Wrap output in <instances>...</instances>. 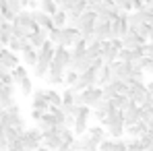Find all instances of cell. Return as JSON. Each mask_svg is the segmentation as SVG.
Masks as SVG:
<instances>
[{"label":"cell","mask_w":153,"mask_h":151,"mask_svg":"<svg viewBox=\"0 0 153 151\" xmlns=\"http://www.w3.org/2000/svg\"><path fill=\"white\" fill-rule=\"evenodd\" d=\"M120 42H122V48H128V50H137V48H141L147 39L145 37H141L139 33H134V31H130L128 29L126 33L120 37Z\"/></svg>","instance_id":"cell-13"},{"label":"cell","mask_w":153,"mask_h":151,"mask_svg":"<svg viewBox=\"0 0 153 151\" xmlns=\"http://www.w3.org/2000/svg\"><path fill=\"white\" fill-rule=\"evenodd\" d=\"M27 44H29V42H27V37H10V39H8V44H6V48H8L10 52H15V54H21Z\"/></svg>","instance_id":"cell-25"},{"label":"cell","mask_w":153,"mask_h":151,"mask_svg":"<svg viewBox=\"0 0 153 151\" xmlns=\"http://www.w3.org/2000/svg\"><path fill=\"white\" fill-rule=\"evenodd\" d=\"M112 106H114V108H116V110H124V108H126L128 103H130V100H128V95L126 93H120V95H114V97H112Z\"/></svg>","instance_id":"cell-31"},{"label":"cell","mask_w":153,"mask_h":151,"mask_svg":"<svg viewBox=\"0 0 153 151\" xmlns=\"http://www.w3.org/2000/svg\"><path fill=\"white\" fill-rule=\"evenodd\" d=\"M17 91L23 97H31V93H33V79L31 77H25L21 83H17Z\"/></svg>","instance_id":"cell-26"},{"label":"cell","mask_w":153,"mask_h":151,"mask_svg":"<svg viewBox=\"0 0 153 151\" xmlns=\"http://www.w3.org/2000/svg\"><path fill=\"white\" fill-rule=\"evenodd\" d=\"M35 151H50V149H46L44 145H39V147H37V149H35Z\"/></svg>","instance_id":"cell-49"},{"label":"cell","mask_w":153,"mask_h":151,"mask_svg":"<svg viewBox=\"0 0 153 151\" xmlns=\"http://www.w3.org/2000/svg\"><path fill=\"white\" fill-rule=\"evenodd\" d=\"M112 81V73H110V66L108 64H103L102 68L97 71V85L100 87H103V85H108Z\"/></svg>","instance_id":"cell-30"},{"label":"cell","mask_w":153,"mask_h":151,"mask_svg":"<svg viewBox=\"0 0 153 151\" xmlns=\"http://www.w3.org/2000/svg\"><path fill=\"white\" fill-rule=\"evenodd\" d=\"M17 85H0V108L6 110L17 103Z\"/></svg>","instance_id":"cell-9"},{"label":"cell","mask_w":153,"mask_h":151,"mask_svg":"<svg viewBox=\"0 0 153 151\" xmlns=\"http://www.w3.org/2000/svg\"><path fill=\"white\" fill-rule=\"evenodd\" d=\"M6 124L13 126V128H17L19 132H23V130L27 128L25 126V118L21 116V106H19V103L6 108Z\"/></svg>","instance_id":"cell-8"},{"label":"cell","mask_w":153,"mask_h":151,"mask_svg":"<svg viewBox=\"0 0 153 151\" xmlns=\"http://www.w3.org/2000/svg\"><path fill=\"white\" fill-rule=\"evenodd\" d=\"M141 50H143V56H153V42H145Z\"/></svg>","instance_id":"cell-41"},{"label":"cell","mask_w":153,"mask_h":151,"mask_svg":"<svg viewBox=\"0 0 153 151\" xmlns=\"http://www.w3.org/2000/svg\"><path fill=\"white\" fill-rule=\"evenodd\" d=\"M27 42L35 48V50H39L46 42H48V31L46 29H37V31H31L29 35H27Z\"/></svg>","instance_id":"cell-20"},{"label":"cell","mask_w":153,"mask_h":151,"mask_svg":"<svg viewBox=\"0 0 153 151\" xmlns=\"http://www.w3.org/2000/svg\"><path fill=\"white\" fill-rule=\"evenodd\" d=\"M126 141V151H145L139 139H124Z\"/></svg>","instance_id":"cell-39"},{"label":"cell","mask_w":153,"mask_h":151,"mask_svg":"<svg viewBox=\"0 0 153 151\" xmlns=\"http://www.w3.org/2000/svg\"><path fill=\"white\" fill-rule=\"evenodd\" d=\"M87 135H89V139L93 141V143H102L103 139H108V132H105V128L102 124H95V126H89L87 128Z\"/></svg>","instance_id":"cell-23"},{"label":"cell","mask_w":153,"mask_h":151,"mask_svg":"<svg viewBox=\"0 0 153 151\" xmlns=\"http://www.w3.org/2000/svg\"><path fill=\"white\" fill-rule=\"evenodd\" d=\"M13 23H17V25H21V27H25L29 33H31V31H37V29H39V27L35 25V21L31 19V13H29L27 8H23L21 13H17V15H15Z\"/></svg>","instance_id":"cell-15"},{"label":"cell","mask_w":153,"mask_h":151,"mask_svg":"<svg viewBox=\"0 0 153 151\" xmlns=\"http://www.w3.org/2000/svg\"><path fill=\"white\" fill-rule=\"evenodd\" d=\"M46 97H48V103H50V108H60L62 106V97H60V93L50 87V89H46Z\"/></svg>","instance_id":"cell-29"},{"label":"cell","mask_w":153,"mask_h":151,"mask_svg":"<svg viewBox=\"0 0 153 151\" xmlns=\"http://www.w3.org/2000/svg\"><path fill=\"white\" fill-rule=\"evenodd\" d=\"M103 97V91L100 85H93V87H85L83 91H79L75 95V103L76 106H87V108H95L97 101Z\"/></svg>","instance_id":"cell-2"},{"label":"cell","mask_w":153,"mask_h":151,"mask_svg":"<svg viewBox=\"0 0 153 151\" xmlns=\"http://www.w3.org/2000/svg\"><path fill=\"white\" fill-rule=\"evenodd\" d=\"M37 8L52 17V15L58 10V4H56V0H37Z\"/></svg>","instance_id":"cell-28"},{"label":"cell","mask_w":153,"mask_h":151,"mask_svg":"<svg viewBox=\"0 0 153 151\" xmlns=\"http://www.w3.org/2000/svg\"><path fill=\"white\" fill-rule=\"evenodd\" d=\"M79 39H81L79 29L68 27V25H64L62 29H60V46H64V48H73Z\"/></svg>","instance_id":"cell-10"},{"label":"cell","mask_w":153,"mask_h":151,"mask_svg":"<svg viewBox=\"0 0 153 151\" xmlns=\"http://www.w3.org/2000/svg\"><path fill=\"white\" fill-rule=\"evenodd\" d=\"M102 126L105 128L110 139H122L124 137V118H122V110H110V114L103 118Z\"/></svg>","instance_id":"cell-1"},{"label":"cell","mask_w":153,"mask_h":151,"mask_svg":"<svg viewBox=\"0 0 153 151\" xmlns=\"http://www.w3.org/2000/svg\"><path fill=\"white\" fill-rule=\"evenodd\" d=\"M48 39H50L54 46H60V29L58 27H50L48 29Z\"/></svg>","instance_id":"cell-38"},{"label":"cell","mask_w":153,"mask_h":151,"mask_svg":"<svg viewBox=\"0 0 153 151\" xmlns=\"http://www.w3.org/2000/svg\"><path fill=\"white\" fill-rule=\"evenodd\" d=\"M76 2L79 0H56V4H58V8L60 10H64V13H68V10H73L76 6Z\"/></svg>","instance_id":"cell-37"},{"label":"cell","mask_w":153,"mask_h":151,"mask_svg":"<svg viewBox=\"0 0 153 151\" xmlns=\"http://www.w3.org/2000/svg\"><path fill=\"white\" fill-rule=\"evenodd\" d=\"M0 126H2V128H6V110H0Z\"/></svg>","instance_id":"cell-45"},{"label":"cell","mask_w":153,"mask_h":151,"mask_svg":"<svg viewBox=\"0 0 153 151\" xmlns=\"http://www.w3.org/2000/svg\"><path fill=\"white\" fill-rule=\"evenodd\" d=\"M143 2H145V0H143Z\"/></svg>","instance_id":"cell-50"},{"label":"cell","mask_w":153,"mask_h":151,"mask_svg":"<svg viewBox=\"0 0 153 151\" xmlns=\"http://www.w3.org/2000/svg\"><path fill=\"white\" fill-rule=\"evenodd\" d=\"M0 64H2L6 71L15 68V66L19 64V54L10 52L8 48H2V50H0Z\"/></svg>","instance_id":"cell-18"},{"label":"cell","mask_w":153,"mask_h":151,"mask_svg":"<svg viewBox=\"0 0 153 151\" xmlns=\"http://www.w3.org/2000/svg\"><path fill=\"white\" fill-rule=\"evenodd\" d=\"M93 39H100V42L112 39V21H95V25H93Z\"/></svg>","instance_id":"cell-11"},{"label":"cell","mask_w":153,"mask_h":151,"mask_svg":"<svg viewBox=\"0 0 153 151\" xmlns=\"http://www.w3.org/2000/svg\"><path fill=\"white\" fill-rule=\"evenodd\" d=\"M8 73H10V77H13V83H15V85H17V83H21L25 77H29L27 66H21V64H17V66H15V68H10Z\"/></svg>","instance_id":"cell-27"},{"label":"cell","mask_w":153,"mask_h":151,"mask_svg":"<svg viewBox=\"0 0 153 151\" xmlns=\"http://www.w3.org/2000/svg\"><path fill=\"white\" fill-rule=\"evenodd\" d=\"M21 60H23L25 66H33L37 62V50L31 44H27L25 48H23V52H21Z\"/></svg>","instance_id":"cell-22"},{"label":"cell","mask_w":153,"mask_h":151,"mask_svg":"<svg viewBox=\"0 0 153 151\" xmlns=\"http://www.w3.org/2000/svg\"><path fill=\"white\" fill-rule=\"evenodd\" d=\"M52 25L58 27V29H62V27L66 25V13L58 8V10H56V13L52 15Z\"/></svg>","instance_id":"cell-32"},{"label":"cell","mask_w":153,"mask_h":151,"mask_svg":"<svg viewBox=\"0 0 153 151\" xmlns=\"http://www.w3.org/2000/svg\"><path fill=\"white\" fill-rule=\"evenodd\" d=\"M6 151H23L21 137H19V139H15V141H8V145H6Z\"/></svg>","instance_id":"cell-40"},{"label":"cell","mask_w":153,"mask_h":151,"mask_svg":"<svg viewBox=\"0 0 153 151\" xmlns=\"http://www.w3.org/2000/svg\"><path fill=\"white\" fill-rule=\"evenodd\" d=\"M128 100L134 101L137 106H143L145 101L149 100V93H147V87L143 81H128V91H126Z\"/></svg>","instance_id":"cell-4"},{"label":"cell","mask_w":153,"mask_h":151,"mask_svg":"<svg viewBox=\"0 0 153 151\" xmlns=\"http://www.w3.org/2000/svg\"><path fill=\"white\" fill-rule=\"evenodd\" d=\"M6 73H8V71H6V68H4V66L0 64V79H2V77H4V75H6Z\"/></svg>","instance_id":"cell-47"},{"label":"cell","mask_w":153,"mask_h":151,"mask_svg":"<svg viewBox=\"0 0 153 151\" xmlns=\"http://www.w3.org/2000/svg\"><path fill=\"white\" fill-rule=\"evenodd\" d=\"M120 50H122V42L120 39H108V42H103V50H102L103 64H112L114 60H118V52Z\"/></svg>","instance_id":"cell-7"},{"label":"cell","mask_w":153,"mask_h":151,"mask_svg":"<svg viewBox=\"0 0 153 151\" xmlns=\"http://www.w3.org/2000/svg\"><path fill=\"white\" fill-rule=\"evenodd\" d=\"M31 13V19L35 21V25L39 27V29H50V27H54L52 25V17L50 15H46L44 10H39V8H33V10H29Z\"/></svg>","instance_id":"cell-19"},{"label":"cell","mask_w":153,"mask_h":151,"mask_svg":"<svg viewBox=\"0 0 153 151\" xmlns=\"http://www.w3.org/2000/svg\"><path fill=\"white\" fill-rule=\"evenodd\" d=\"M76 81H79V73H76V71H71V68H68V71L64 73V85H66V87H73Z\"/></svg>","instance_id":"cell-36"},{"label":"cell","mask_w":153,"mask_h":151,"mask_svg":"<svg viewBox=\"0 0 153 151\" xmlns=\"http://www.w3.org/2000/svg\"><path fill=\"white\" fill-rule=\"evenodd\" d=\"M21 143H23V151H35L42 145V130L37 126H29L21 132Z\"/></svg>","instance_id":"cell-3"},{"label":"cell","mask_w":153,"mask_h":151,"mask_svg":"<svg viewBox=\"0 0 153 151\" xmlns=\"http://www.w3.org/2000/svg\"><path fill=\"white\" fill-rule=\"evenodd\" d=\"M89 118H91V108L79 106V112L75 114V122H73V132H75V137H81V135L87 132V128H89Z\"/></svg>","instance_id":"cell-5"},{"label":"cell","mask_w":153,"mask_h":151,"mask_svg":"<svg viewBox=\"0 0 153 151\" xmlns=\"http://www.w3.org/2000/svg\"><path fill=\"white\" fill-rule=\"evenodd\" d=\"M102 50H103V42H100V39H93L91 44H87V50H85V54H87L91 60H95V58H100V56H102Z\"/></svg>","instance_id":"cell-24"},{"label":"cell","mask_w":153,"mask_h":151,"mask_svg":"<svg viewBox=\"0 0 153 151\" xmlns=\"http://www.w3.org/2000/svg\"><path fill=\"white\" fill-rule=\"evenodd\" d=\"M145 87H147V93H149V97L153 100V79H151V81H147V83H145Z\"/></svg>","instance_id":"cell-46"},{"label":"cell","mask_w":153,"mask_h":151,"mask_svg":"<svg viewBox=\"0 0 153 151\" xmlns=\"http://www.w3.org/2000/svg\"><path fill=\"white\" fill-rule=\"evenodd\" d=\"M42 116H44V112H42V110H33V108H31V114H29V118L33 120V124H35V122L42 118Z\"/></svg>","instance_id":"cell-42"},{"label":"cell","mask_w":153,"mask_h":151,"mask_svg":"<svg viewBox=\"0 0 153 151\" xmlns=\"http://www.w3.org/2000/svg\"><path fill=\"white\" fill-rule=\"evenodd\" d=\"M139 141L145 151H153V130H147L143 137H139Z\"/></svg>","instance_id":"cell-33"},{"label":"cell","mask_w":153,"mask_h":151,"mask_svg":"<svg viewBox=\"0 0 153 151\" xmlns=\"http://www.w3.org/2000/svg\"><path fill=\"white\" fill-rule=\"evenodd\" d=\"M85 2H87V8H89V10H95L103 0H85Z\"/></svg>","instance_id":"cell-43"},{"label":"cell","mask_w":153,"mask_h":151,"mask_svg":"<svg viewBox=\"0 0 153 151\" xmlns=\"http://www.w3.org/2000/svg\"><path fill=\"white\" fill-rule=\"evenodd\" d=\"M54 62H58L60 66L68 68L71 66V60H73V54H71V48H64V46H56L54 48V56H52Z\"/></svg>","instance_id":"cell-17"},{"label":"cell","mask_w":153,"mask_h":151,"mask_svg":"<svg viewBox=\"0 0 153 151\" xmlns=\"http://www.w3.org/2000/svg\"><path fill=\"white\" fill-rule=\"evenodd\" d=\"M31 108L33 110H42V112L50 110V103H48V97H46V89H33V93H31Z\"/></svg>","instance_id":"cell-14"},{"label":"cell","mask_w":153,"mask_h":151,"mask_svg":"<svg viewBox=\"0 0 153 151\" xmlns=\"http://www.w3.org/2000/svg\"><path fill=\"white\" fill-rule=\"evenodd\" d=\"M19 2H21V4H23V8H27V6H29V2H31V0H19Z\"/></svg>","instance_id":"cell-48"},{"label":"cell","mask_w":153,"mask_h":151,"mask_svg":"<svg viewBox=\"0 0 153 151\" xmlns=\"http://www.w3.org/2000/svg\"><path fill=\"white\" fill-rule=\"evenodd\" d=\"M122 118H124V126H130V124H134V122H139L141 120V108L134 101H130L126 108L122 110Z\"/></svg>","instance_id":"cell-16"},{"label":"cell","mask_w":153,"mask_h":151,"mask_svg":"<svg viewBox=\"0 0 153 151\" xmlns=\"http://www.w3.org/2000/svg\"><path fill=\"white\" fill-rule=\"evenodd\" d=\"M71 54H73V52H71ZM91 62H93V60H91L85 52H83V54H73V60H71V66H68V68H71V71H76V73L81 75V73H85V71L91 66ZM68 68H66V71H68Z\"/></svg>","instance_id":"cell-12"},{"label":"cell","mask_w":153,"mask_h":151,"mask_svg":"<svg viewBox=\"0 0 153 151\" xmlns=\"http://www.w3.org/2000/svg\"><path fill=\"white\" fill-rule=\"evenodd\" d=\"M110 66V73H112V81H128L130 73H132V64L130 62H122V60H114Z\"/></svg>","instance_id":"cell-6"},{"label":"cell","mask_w":153,"mask_h":151,"mask_svg":"<svg viewBox=\"0 0 153 151\" xmlns=\"http://www.w3.org/2000/svg\"><path fill=\"white\" fill-rule=\"evenodd\" d=\"M0 83H2V85H15V83H13V77H10V73H6V75L2 77V79H0Z\"/></svg>","instance_id":"cell-44"},{"label":"cell","mask_w":153,"mask_h":151,"mask_svg":"<svg viewBox=\"0 0 153 151\" xmlns=\"http://www.w3.org/2000/svg\"><path fill=\"white\" fill-rule=\"evenodd\" d=\"M75 95L76 91H73L71 87H66L62 93H60V97H62V106H68V103H75Z\"/></svg>","instance_id":"cell-35"},{"label":"cell","mask_w":153,"mask_h":151,"mask_svg":"<svg viewBox=\"0 0 153 151\" xmlns=\"http://www.w3.org/2000/svg\"><path fill=\"white\" fill-rule=\"evenodd\" d=\"M126 31H128L126 17H120V19H114V21H112V39H120Z\"/></svg>","instance_id":"cell-21"},{"label":"cell","mask_w":153,"mask_h":151,"mask_svg":"<svg viewBox=\"0 0 153 151\" xmlns=\"http://www.w3.org/2000/svg\"><path fill=\"white\" fill-rule=\"evenodd\" d=\"M4 8H6L10 15H17V13L23 10V4H21L19 0H6V2H4Z\"/></svg>","instance_id":"cell-34"}]
</instances>
